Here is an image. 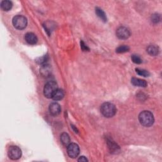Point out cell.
<instances>
[{
	"label": "cell",
	"mask_w": 162,
	"mask_h": 162,
	"mask_svg": "<svg viewBox=\"0 0 162 162\" xmlns=\"http://www.w3.org/2000/svg\"><path fill=\"white\" fill-rule=\"evenodd\" d=\"M139 120L141 125L144 127H150L151 126L155 119H154L153 115L149 111L142 112L139 115Z\"/></svg>",
	"instance_id": "cell-2"
},
{
	"label": "cell",
	"mask_w": 162,
	"mask_h": 162,
	"mask_svg": "<svg viewBox=\"0 0 162 162\" xmlns=\"http://www.w3.org/2000/svg\"><path fill=\"white\" fill-rule=\"evenodd\" d=\"M96 13L98 15V17L101 19L103 22L107 21V17L104 11L102 9L100 8H96Z\"/></svg>",
	"instance_id": "cell-15"
},
{
	"label": "cell",
	"mask_w": 162,
	"mask_h": 162,
	"mask_svg": "<svg viewBox=\"0 0 162 162\" xmlns=\"http://www.w3.org/2000/svg\"><path fill=\"white\" fill-rule=\"evenodd\" d=\"M159 48L155 45H150L147 48V52L151 56H156L159 53Z\"/></svg>",
	"instance_id": "cell-11"
},
{
	"label": "cell",
	"mask_w": 162,
	"mask_h": 162,
	"mask_svg": "<svg viewBox=\"0 0 162 162\" xmlns=\"http://www.w3.org/2000/svg\"><path fill=\"white\" fill-rule=\"evenodd\" d=\"M101 112L103 115L106 118H111L115 115L117 112V109L112 103L106 102L104 103L101 106Z\"/></svg>",
	"instance_id": "cell-1"
},
{
	"label": "cell",
	"mask_w": 162,
	"mask_h": 162,
	"mask_svg": "<svg viewBox=\"0 0 162 162\" xmlns=\"http://www.w3.org/2000/svg\"><path fill=\"white\" fill-rule=\"evenodd\" d=\"M117 36L120 39H126L130 37V32L129 29L125 27H120L117 30Z\"/></svg>",
	"instance_id": "cell-7"
},
{
	"label": "cell",
	"mask_w": 162,
	"mask_h": 162,
	"mask_svg": "<svg viewBox=\"0 0 162 162\" xmlns=\"http://www.w3.org/2000/svg\"><path fill=\"white\" fill-rule=\"evenodd\" d=\"M49 110L50 113L53 116H57L61 112V106L56 102L52 103L50 105Z\"/></svg>",
	"instance_id": "cell-8"
},
{
	"label": "cell",
	"mask_w": 162,
	"mask_h": 162,
	"mask_svg": "<svg viewBox=\"0 0 162 162\" xmlns=\"http://www.w3.org/2000/svg\"><path fill=\"white\" fill-rule=\"evenodd\" d=\"M48 56H44V57H42L41 58H39L37 59V62L39 63V64H45V63L47 62V60H48Z\"/></svg>",
	"instance_id": "cell-19"
},
{
	"label": "cell",
	"mask_w": 162,
	"mask_h": 162,
	"mask_svg": "<svg viewBox=\"0 0 162 162\" xmlns=\"http://www.w3.org/2000/svg\"><path fill=\"white\" fill-rule=\"evenodd\" d=\"M131 83L134 86L137 87H143V88H145V87L147 86V82L144 80H142L140 79L132 78L131 79Z\"/></svg>",
	"instance_id": "cell-10"
},
{
	"label": "cell",
	"mask_w": 162,
	"mask_h": 162,
	"mask_svg": "<svg viewBox=\"0 0 162 162\" xmlns=\"http://www.w3.org/2000/svg\"><path fill=\"white\" fill-rule=\"evenodd\" d=\"M67 153L69 156L72 158H76L80 153V149L79 146L76 143H70L66 146Z\"/></svg>",
	"instance_id": "cell-6"
},
{
	"label": "cell",
	"mask_w": 162,
	"mask_h": 162,
	"mask_svg": "<svg viewBox=\"0 0 162 162\" xmlns=\"http://www.w3.org/2000/svg\"><path fill=\"white\" fill-rule=\"evenodd\" d=\"M13 25L17 29H24L27 25V20L22 15H17L13 18Z\"/></svg>",
	"instance_id": "cell-4"
},
{
	"label": "cell",
	"mask_w": 162,
	"mask_h": 162,
	"mask_svg": "<svg viewBox=\"0 0 162 162\" xmlns=\"http://www.w3.org/2000/svg\"><path fill=\"white\" fill-rule=\"evenodd\" d=\"M78 161H83V162H86V161H88V160L84 156H81L79 158L78 160Z\"/></svg>",
	"instance_id": "cell-22"
},
{
	"label": "cell",
	"mask_w": 162,
	"mask_h": 162,
	"mask_svg": "<svg viewBox=\"0 0 162 162\" xmlns=\"http://www.w3.org/2000/svg\"><path fill=\"white\" fill-rule=\"evenodd\" d=\"M26 42L29 45H35L37 42V37L35 34L33 33H28L25 35Z\"/></svg>",
	"instance_id": "cell-9"
},
{
	"label": "cell",
	"mask_w": 162,
	"mask_h": 162,
	"mask_svg": "<svg viewBox=\"0 0 162 162\" xmlns=\"http://www.w3.org/2000/svg\"><path fill=\"white\" fill-rule=\"evenodd\" d=\"M151 21L154 23H158L160 21V16L158 14L153 15L151 17Z\"/></svg>",
	"instance_id": "cell-20"
},
{
	"label": "cell",
	"mask_w": 162,
	"mask_h": 162,
	"mask_svg": "<svg viewBox=\"0 0 162 162\" xmlns=\"http://www.w3.org/2000/svg\"><path fill=\"white\" fill-rule=\"evenodd\" d=\"M129 51V47L126 45H122L119 47H118L116 50V52L118 53H123L127 52Z\"/></svg>",
	"instance_id": "cell-16"
},
{
	"label": "cell",
	"mask_w": 162,
	"mask_h": 162,
	"mask_svg": "<svg viewBox=\"0 0 162 162\" xmlns=\"http://www.w3.org/2000/svg\"><path fill=\"white\" fill-rule=\"evenodd\" d=\"M12 3L10 1H8V0H5V1H3L1 3V8L3 11H9L12 8Z\"/></svg>",
	"instance_id": "cell-14"
},
{
	"label": "cell",
	"mask_w": 162,
	"mask_h": 162,
	"mask_svg": "<svg viewBox=\"0 0 162 162\" xmlns=\"http://www.w3.org/2000/svg\"><path fill=\"white\" fill-rule=\"evenodd\" d=\"M8 155L10 159L16 160L21 157L22 151L18 146H11L8 150Z\"/></svg>",
	"instance_id": "cell-5"
},
{
	"label": "cell",
	"mask_w": 162,
	"mask_h": 162,
	"mask_svg": "<svg viewBox=\"0 0 162 162\" xmlns=\"http://www.w3.org/2000/svg\"><path fill=\"white\" fill-rule=\"evenodd\" d=\"M136 72L139 75V76H143V77H149V72L148 71L144 70V69H136Z\"/></svg>",
	"instance_id": "cell-17"
},
{
	"label": "cell",
	"mask_w": 162,
	"mask_h": 162,
	"mask_svg": "<svg viewBox=\"0 0 162 162\" xmlns=\"http://www.w3.org/2000/svg\"><path fill=\"white\" fill-rule=\"evenodd\" d=\"M65 96L64 91L62 89H57V90L54 93L52 98L54 101H59L62 100Z\"/></svg>",
	"instance_id": "cell-12"
},
{
	"label": "cell",
	"mask_w": 162,
	"mask_h": 162,
	"mask_svg": "<svg viewBox=\"0 0 162 162\" xmlns=\"http://www.w3.org/2000/svg\"><path fill=\"white\" fill-rule=\"evenodd\" d=\"M81 48L83 51H89V49L88 48V47L84 44V42L83 41L81 42Z\"/></svg>",
	"instance_id": "cell-21"
},
{
	"label": "cell",
	"mask_w": 162,
	"mask_h": 162,
	"mask_svg": "<svg viewBox=\"0 0 162 162\" xmlns=\"http://www.w3.org/2000/svg\"><path fill=\"white\" fill-rule=\"evenodd\" d=\"M57 84L54 81H50L45 85L44 88V94L48 98H52L54 93L57 90Z\"/></svg>",
	"instance_id": "cell-3"
},
{
	"label": "cell",
	"mask_w": 162,
	"mask_h": 162,
	"mask_svg": "<svg viewBox=\"0 0 162 162\" xmlns=\"http://www.w3.org/2000/svg\"><path fill=\"white\" fill-rule=\"evenodd\" d=\"M60 141L63 145L65 146H67L69 144H70V139L68 134L66 133H62L60 136Z\"/></svg>",
	"instance_id": "cell-13"
},
{
	"label": "cell",
	"mask_w": 162,
	"mask_h": 162,
	"mask_svg": "<svg viewBox=\"0 0 162 162\" xmlns=\"http://www.w3.org/2000/svg\"><path fill=\"white\" fill-rule=\"evenodd\" d=\"M131 59H132V60L134 63V64H140L142 63V59L140 58V57L138 56V55L133 54L132 56V57H131Z\"/></svg>",
	"instance_id": "cell-18"
}]
</instances>
